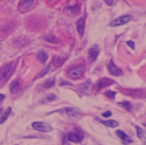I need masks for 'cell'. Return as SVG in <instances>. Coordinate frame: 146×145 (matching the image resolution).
<instances>
[{
    "instance_id": "1",
    "label": "cell",
    "mask_w": 146,
    "mask_h": 145,
    "mask_svg": "<svg viewBox=\"0 0 146 145\" xmlns=\"http://www.w3.org/2000/svg\"><path fill=\"white\" fill-rule=\"evenodd\" d=\"M14 64L13 63H8L4 65L3 68H0V83H3L7 81L11 74L14 72Z\"/></svg>"
},
{
    "instance_id": "2",
    "label": "cell",
    "mask_w": 146,
    "mask_h": 145,
    "mask_svg": "<svg viewBox=\"0 0 146 145\" xmlns=\"http://www.w3.org/2000/svg\"><path fill=\"white\" fill-rule=\"evenodd\" d=\"M84 72H85V67L84 66L74 67L68 71V76L71 79H77L80 77H81V75L83 74Z\"/></svg>"
},
{
    "instance_id": "3",
    "label": "cell",
    "mask_w": 146,
    "mask_h": 145,
    "mask_svg": "<svg viewBox=\"0 0 146 145\" xmlns=\"http://www.w3.org/2000/svg\"><path fill=\"white\" fill-rule=\"evenodd\" d=\"M131 20H133V15H122L120 16L115 20H113L110 23V26H119L124 24H127V22H129Z\"/></svg>"
},
{
    "instance_id": "4",
    "label": "cell",
    "mask_w": 146,
    "mask_h": 145,
    "mask_svg": "<svg viewBox=\"0 0 146 145\" xmlns=\"http://www.w3.org/2000/svg\"><path fill=\"white\" fill-rule=\"evenodd\" d=\"M32 126L33 129L38 132H48L52 131V127L49 124L44 123V122H38V121L33 122Z\"/></svg>"
},
{
    "instance_id": "5",
    "label": "cell",
    "mask_w": 146,
    "mask_h": 145,
    "mask_svg": "<svg viewBox=\"0 0 146 145\" xmlns=\"http://www.w3.org/2000/svg\"><path fill=\"white\" fill-rule=\"evenodd\" d=\"M36 4V0H22L19 4V9L21 12H26Z\"/></svg>"
},
{
    "instance_id": "6",
    "label": "cell",
    "mask_w": 146,
    "mask_h": 145,
    "mask_svg": "<svg viewBox=\"0 0 146 145\" xmlns=\"http://www.w3.org/2000/svg\"><path fill=\"white\" fill-rule=\"evenodd\" d=\"M108 68H109L110 73L114 76H121V75H122V71L119 68H117L115 66V64L114 63L113 61H111L110 62V64L108 66Z\"/></svg>"
},
{
    "instance_id": "7",
    "label": "cell",
    "mask_w": 146,
    "mask_h": 145,
    "mask_svg": "<svg viewBox=\"0 0 146 145\" xmlns=\"http://www.w3.org/2000/svg\"><path fill=\"white\" fill-rule=\"evenodd\" d=\"M98 54H99V48L98 45H94L92 46L90 50H89V52H88V55H89V59L92 62H93L94 61H96V59L98 58Z\"/></svg>"
},
{
    "instance_id": "8",
    "label": "cell",
    "mask_w": 146,
    "mask_h": 145,
    "mask_svg": "<svg viewBox=\"0 0 146 145\" xmlns=\"http://www.w3.org/2000/svg\"><path fill=\"white\" fill-rule=\"evenodd\" d=\"M114 80L110 79H108V78H104V79H101L98 84H97V88L98 90H100L104 87H106V86H109L112 84H114Z\"/></svg>"
},
{
    "instance_id": "9",
    "label": "cell",
    "mask_w": 146,
    "mask_h": 145,
    "mask_svg": "<svg viewBox=\"0 0 146 145\" xmlns=\"http://www.w3.org/2000/svg\"><path fill=\"white\" fill-rule=\"evenodd\" d=\"M116 133H117V135L119 136V138L121 139V141H122V143H123L124 144H132V143H133V140L130 138V137L127 136V135L125 132H123L122 131L118 130V131L116 132Z\"/></svg>"
},
{
    "instance_id": "10",
    "label": "cell",
    "mask_w": 146,
    "mask_h": 145,
    "mask_svg": "<svg viewBox=\"0 0 146 145\" xmlns=\"http://www.w3.org/2000/svg\"><path fill=\"white\" fill-rule=\"evenodd\" d=\"M85 19L84 18H80L78 20L77 23H76V28L78 32L80 33V37H82L84 35V31H85Z\"/></svg>"
},
{
    "instance_id": "11",
    "label": "cell",
    "mask_w": 146,
    "mask_h": 145,
    "mask_svg": "<svg viewBox=\"0 0 146 145\" xmlns=\"http://www.w3.org/2000/svg\"><path fill=\"white\" fill-rule=\"evenodd\" d=\"M68 139L70 142H73V143H80L81 140H82V137L80 136L77 133L71 132V133H68Z\"/></svg>"
},
{
    "instance_id": "12",
    "label": "cell",
    "mask_w": 146,
    "mask_h": 145,
    "mask_svg": "<svg viewBox=\"0 0 146 145\" xmlns=\"http://www.w3.org/2000/svg\"><path fill=\"white\" fill-rule=\"evenodd\" d=\"M90 90H91V83L89 81L86 82L79 86V91L85 94H88L90 92Z\"/></svg>"
},
{
    "instance_id": "13",
    "label": "cell",
    "mask_w": 146,
    "mask_h": 145,
    "mask_svg": "<svg viewBox=\"0 0 146 145\" xmlns=\"http://www.w3.org/2000/svg\"><path fill=\"white\" fill-rule=\"evenodd\" d=\"M67 115H68L69 116H76L79 114H80V110L75 108H67L63 110Z\"/></svg>"
},
{
    "instance_id": "14",
    "label": "cell",
    "mask_w": 146,
    "mask_h": 145,
    "mask_svg": "<svg viewBox=\"0 0 146 145\" xmlns=\"http://www.w3.org/2000/svg\"><path fill=\"white\" fill-rule=\"evenodd\" d=\"M102 124H104V126H109V127H116L118 126V122L115 121H113V120H110V121H102L100 119H98Z\"/></svg>"
},
{
    "instance_id": "15",
    "label": "cell",
    "mask_w": 146,
    "mask_h": 145,
    "mask_svg": "<svg viewBox=\"0 0 146 145\" xmlns=\"http://www.w3.org/2000/svg\"><path fill=\"white\" fill-rule=\"evenodd\" d=\"M44 39L51 44H58V39L53 34H47V35L44 36Z\"/></svg>"
},
{
    "instance_id": "16",
    "label": "cell",
    "mask_w": 146,
    "mask_h": 145,
    "mask_svg": "<svg viewBox=\"0 0 146 145\" xmlns=\"http://www.w3.org/2000/svg\"><path fill=\"white\" fill-rule=\"evenodd\" d=\"M21 88V85H20V83L18 80H14L12 82V84L10 85V91L12 93H16L18 92V91L20 90Z\"/></svg>"
},
{
    "instance_id": "17",
    "label": "cell",
    "mask_w": 146,
    "mask_h": 145,
    "mask_svg": "<svg viewBox=\"0 0 146 145\" xmlns=\"http://www.w3.org/2000/svg\"><path fill=\"white\" fill-rule=\"evenodd\" d=\"M38 60H39L42 63H44V62L47 61V59H48V55L46 54L45 51L40 50V51H38Z\"/></svg>"
},
{
    "instance_id": "18",
    "label": "cell",
    "mask_w": 146,
    "mask_h": 145,
    "mask_svg": "<svg viewBox=\"0 0 146 145\" xmlns=\"http://www.w3.org/2000/svg\"><path fill=\"white\" fill-rule=\"evenodd\" d=\"M64 59H62L60 57H57V56H55L52 60V63L55 67H61L63 63H64Z\"/></svg>"
},
{
    "instance_id": "19",
    "label": "cell",
    "mask_w": 146,
    "mask_h": 145,
    "mask_svg": "<svg viewBox=\"0 0 146 145\" xmlns=\"http://www.w3.org/2000/svg\"><path fill=\"white\" fill-rule=\"evenodd\" d=\"M136 128H137V132H138V137H139L140 139H142L143 141H145V139H146L145 131L144 129H142V128L139 127V126H136Z\"/></svg>"
},
{
    "instance_id": "20",
    "label": "cell",
    "mask_w": 146,
    "mask_h": 145,
    "mask_svg": "<svg viewBox=\"0 0 146 145\" xmlns=\"http://www.w3.org/2000/svg\"><path fill=\"white\" fill-rule=\"evenodd\" d=\"M55 85V78H52V79H47L44 84L43 85V87L44 89H48V88H50L51 86H53Z\"/></svg>"
},
{
    "instance_id": "21",
    "label": "cell",
    "mask_w": 146,
    "mask_h": 145,
    "mask_svg": "<svg viewBox=\"0 0 146 145\" xmlns=\"http://www.w3.org/2000/svg\"><path fill=\"white\" fill-rule=\"evenodd\" d=\"M10 112H11V108H8V109H6V111L4 112V114L3 115V116L1 117V119H0V123H1V124H3V123L5 122V121L8 119V117H9Z\"/></svg>"
},
{
    "instance_id": "22",
    "label": "cell",
    "mask_w": 146,
    "mask_h": 145,
    "mask_svg": "<svg viewBox=\"0 0 146 145\" xmlns=\"http://www.w3.org/2000/svg\"><path fill=\"white\" fill-rule=\"evenodd\" d=\"M50 69V65H48L42 72H40L39 73H38V75L35 78V79H38V78H41V77H43V76H44L48 72H49V70Z\"/></svg>"
},
{
    "instance_id": "23",
    "label": "cell",
    "mask_w": 146,
    "mask_h": 145,
    "mask_svg": "<svg viewBox=\"0 0 146 145\" xmlns=\"http://www.w3.org/2000/svg\"><path fill=\"white\" fill-rule=\"evenodd\" d=\"M120 105L123 106V108H125L126 109H127L128 111H131L133 107H132V104L129 103V102H122V103H120Z\"/></svg>"
},
{
    "instance_id": "24",
    "label": "cell",
    "mask_w": 146,
    "mask_h": 145,
    "mask_svg": "<svg viewBox=\"0 0 146 145\" xmlns=\"http://www.w3.org/2000/svg\"><path fill=\"white\" fill-rule=\"evenodd\" d=\"M69 9H70V11H71L72 13L77 14V13L80 12V6H79L78 4H75V5H74V6L69 7Z\"/></svg>"
},
{
    "instance_id": "25",
    "label": "cell",
    "mask_w": 146,
    "mask_h": 145,
    "mask_svg": "<svg viewBox=\"0 0 146 145\" xmlns=\"http://www.w3.org/2000/svg\"><path fill=\"white\" fill-rule=\"evenodd\" d=\"M105 95H106L108 97H110V98H111V99H114V98H115V91H108L105 93Z\"/></svg>"
},
{
    "instance_id": "26",
    "label": "cell",
    "mask_w": 146,
    "mask_h": 145,
    "mask_svg": "<svg viewBox=\"0 0 146 145\" xmlns=\"http://www.w3.org/2000/svg\"><path fill=\"white\" fill-rule=\"evenodd\" d=\"M56 98V96L54 95V94H49L48 96H47V99L49 100V101H53L54 99Z\"/></svg>"
},
{
    "instance_id": "27",
    "label": "cell",
    "mask_w": 146,
    "mask_h": 145,
    "mask_svg": "<svg viewBox=\"0 0 146 145\" xmlns=\"http://www.w3.org/2000/svg\"><path fill=\"white\" fill-rule=\"evenodd\" d=\"M105 1V3L108 4V5H113L114 4V3H115V0H104Z\"/></svg>"
},
{
    "instance_id": "28",
    "label": "cell",
    "mask_w": 146,
    "mask_h": 145,
    "mask_svg": "<svg viewBox=\"0 0 146 145\" xmlns=\"http://www.w3.org/2000/svg\"><path fill=\"white\" fill-rule=\"evenodd\" d=\"M111 115H112V114H111L110 111H107V112H105V113L103 114V116H104V117H110Z\"/></svg>"
},
{
    "instance_id": "29",
    "label": "cell",
    "mask_w": 146,
    "mask_h": 145,
    "mask_svg": "<svg viewBox=\"0 0 146 145\" xmlns=\"http://www.w3.org/2000/svg\"><path fill=\"white\" fill-rule=\"evenodd\" d=\"M127 44H128V45H130L133 49H134V43H133V42H132V41H128V42H127Z\"/></svg>"
},
{
    "instance_id": "30",
    "label": "cell",
    "mask_w": 146,
    "mask_h": 145,
    "mask_svg": "<svg viewBox=\"0 0 146 145\" xmlns=\"http://www.w3.org/2000/svg\"><path fill=\"white\" fill-rule=\"evenodd\" d=\"M4 95H3V94H0V102H2L3 99H4Z\"/></svg>"
},
{
    "instance_id": "31",
    "label": "cell",
    "mask_w": 146,
    "mask_h": 145,
    "mask_svg": "<svg viewBox=\"0 0 146 145\" xmlns=\"http://www.w3.org/2000/svg\"><path fill=\"white\" fill-rule=\"evenodd\" d=\"M49 1H53V0H49Z\"/></svg>"
}]
</instances>
